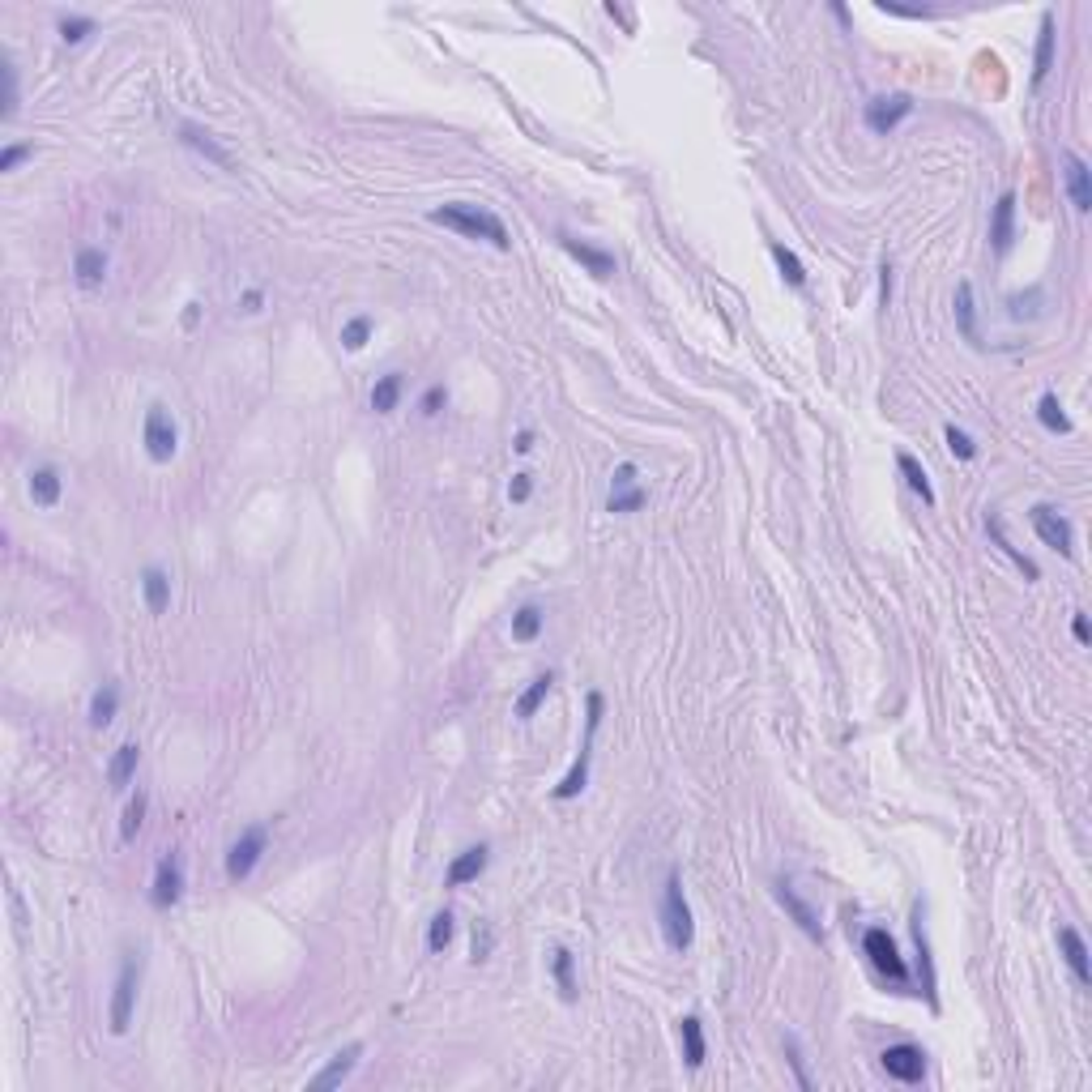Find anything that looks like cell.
<instances>
[{
  "label": "cell",
  "mask_w": 1092,
  "mask_h": 1092,
  "mask_svg": "<svg viewBox=\"0 0 1092 1092\" xmlns=\"http://www.w3.org/2000/svg\"><path fill=\"white\" fill-rule=\"evenodd\" d=\"M559 244H563V252H568L572 261H580L594 278H611L614 273V257L606 248H594V244H580V240H572V235H559Z\"/></svg>",
  "instance_id": "9a60e30c"
},
{
  "label": "cell",
  "mask_w": 1092,
  "mask_h": 1092,
  "mask_svg": "<svg viewBox=\"0 0 1092 1092\" xmlns=\"http://www.w3.org/2000/svg\"><path fill=\"white\" fill-rule=\"evenodd\" d=\"M777 901L786 905V913H790V918L798 922V926L807 930V935H811V939H824V926H819L815 909H811V905L803 901V896L794 892V884H790V879H777Z\"/></svg>",
  "instance_id": "2e32d148"
},
{
  "label": "cell",
  "mask_w": 1092,
  "mask_h": 1092,
  "mask_svg": "<svg viewBox=\"0 0 1092 1092\" xmlns=\"http://www.w3.org/2000/svg\"><path fill=\"white\" fill-rule=\"evenodd\" d=\"M73 273H77V286L94 290L103 286V278H107V252L103 248H82L73 261Z\"/></svg>",
  "instance_id": "44dd1931"
},
{
  "label": "cell",
  "mask_w": 1092,
  "mask_h": 1092,
  "mask_svg": "<svg viewBox=\"0 0 1092 1092\" xmlns=\"http://www.w3.org/2000/svg\"><path fill=\"white\" fill-rule=\"evenodd\" d=\"M879 299H884V307H892V261L879 265Z\"/></svg>",
  "instance_id": "681fc988"
},
{
  "label": "cell",
  "mask_w": 1092,
  "mask_h": 1092,
  "mask_svg": "<svg viewBox=\"0 0 1092 1092\" xmlns=\"http://www.w3.org/2000/svg\"><path fill=\"white\" fill-rule=\"evenodd\" d=\"M244 312H261V290H248V295H244Z\"/></svg>",
  "instance_id": "f5cc1de1"
},
{
  "label": "cell",
  "mask_w": 1092,
  "mask_h": 1092,
  "mask_svg": "<svg viewBox=\"0 0 1092 1092\" xmlns=\"http://www.w3.org/2000/svg\"><path fill=\"white\" fill-rule=\"evenodd\" d=\"M180 896H184V858L171 849L163 862H158V870H154V884H149V905H154V909H171Z\"/></svg>",
  "instance_id": "8fae6325"
},
{
  "label": "cell",
  "mask_w": 1092,
  "mask_h": 1092,
  "mask_svg": "<svg viewBox=\"0 0 1092 1092\" xmlns=\"http://www.w3.org/2000/svg\"><path fill=\"white\" fill-rule=\"evenodd\" d=\"M1059 947H1063V960L1071 965L1080 985H1092V965H1088V944L1080 939L1076 926H1059Z\"/></svg>",
  "instance_id": "e0dca14e"
},
{
  "label": "cell",
  "mask_w": 1092,
  "mask_h": 1092,
  "mask_svg": "<svg viewBox=\"0 0 1092 1092\" xmlns=\"http://www.w3.org/2000/svg\"><path fill=\"white\" fill-rule=\"evenodd\" d=\"M427 218H431L436 226H448V231L465 235V240H487L491 248H499V252L513 248V240H508V226L499 223L496 214H487V209H478V205H465V201H453V205L431 209Z\"/></svg>",
  "instance_id": "6da1fadb"
},
{
  "label": "cell",
  "mask_w": 1092,
  "mask_h": 1092,
  "mask_svg": "<svg viewBox=\"0 0 1092 1092\" xmlns=\"http://www.w3.org/2000/svg\"><path fill=\"white\" fill-rule=\"evenodd\" d=\"M944 439H947V448H952V453L960 457V461H973V457H977V444H973V439H968V431H960V427H947V431H944Z\"/></svg>",
  "instance_id": "60d3db41"
},
{
  "label": "cell",
  "mask_w": 1092,
  "mask_h": 1092,
  "mask_svg": "<svg viewBox=\"0 0 1092 1092\" xmlns=\"http://www.w3.org/2000/svg\"><path fill=\"white\" fill-rule=\"evenodd\" d=\"M1011 240H1016V192H1003L999 201H994V214H990V244L994 252H1007Z\"/></svg>",
  "instance_id": "4fadbf2b"
},
{
  "label": "cell",
  "mask_w": 1092,
  "mask_h": 1092,
  "mask_svg": "<svg viewBox=\"0 0 1092 1092\" xmlns=\"http://www.w3.org/2000/svg\"><path fill=\"white\" fill-rule=\"evenodd\" d=\"M86 34H94V17H65L60 22V39L65 43H82Z\"/></svg>",
  "instance_id": "b9f144b4"
},
{
  "label": "cell",
  "mask_w": 1092,
  "mask_h": 1092,
  "mask_svg": "<svg viewBox=\"0 0 1092 1092\" xmlns=\"http://www.w3.org/2000/svg\"><path fill=\"white\" fill-rule=\"evenodd\" d=\"M367 338H372V316H355V321L341 324V346L346 350H363Z\"/></svg>",
  "instance_id": "f35d334b"
},
{
  "label": "cell",
  "mask_w": 1092,
  "mask_h": 1092,
  "mask_svg": "<svg viewBox=\"0 0 1092 1092\" xmlns=\"http://www.w3.org/2000/svg\"><path fill=\"white\" fill-rule=\"evenodd\" d=\"M444 406H448V389H444V384H431V389L422 393V401H419V410L427 414V419H436Z\"/></svg>",
  "instance_id": "7bdbcfd3"
},
{
  "label": "cell",
  "mask_w": 1092,
  "mask_h": 1092,
  "mask_svg": "<svg viewBox=\"0 0 1092 1092\" xmlns=\"http://www.w3.org/2000/svg\"><path fill=\"white\" fill-rule=\"evenodd\" d=\"M0 68H5V120H13V111H17V68L9 65V60Z\"/></svg>",
  "instance_id": "ee69618b"
},
{
  "label": "cell",
  "mask_w": 1092,
  "mask_h": 1092,
  "mask_svg": "<svg viewBox=\"0 0 1092 1092\" xmlns=\"http://www.w3.org/2000/svg\"><path fill=\"white\" fill-rule=\"evenodd\" d=\"M265 845H269V832H265V824H252V828H244L240 832V841L226 849V879L231 884H244V879L257 870V862H261V853H265Z\"/></svg>",
  "instance_id": "5b68a950"
},
{
  "label": "cell",
  "mask_w": 1092,
  "mask_h": 1092,
  "mask_svg": "<svg viewBox=\"0 0 1092 1092\" xmlns=\"http://www.w3.org/2000/svg\"><path fill=\"white\" fill-rule=\"evenodd\" d=\"M30 154H34V146H5L0 149V171H17V163H26Z\"/></svg>",
  "instance_id": "f6af8a7d"
},
{
  "label": "cell",
  "mask_w": 1092,
  "mask_h": 1092,
  "mask_svg": "<svg viewBox=\"0 0 1092 1092\" xmlns=\"http://www.w3.org/2000/svg\"><path fill=\"white\" fill-rule=\"evenodd\" d=\"M359 1059H363V1045H359V1042H355V1045H346V1050H341V1054H333V1059H329V1067H324L321 1076L312 1080V1088H338V1084H346V1080H350V1071L359 1067Z\"/></svg>",
  "instance_id": "d6986e66"
},
{
  "label": "cell",
  "mask_w": 1092,
  "mask_h": 1092,
  "mask_svg": "<svg viewBox=\"0 0 1092 1092\" xmlns=\"http://www.w3.org/2000/svg\"><path fill=\"white\" fill-rule=\"evenodd\" d=\"M1054 13H1042V26H1037V51H1033V90L1050 77L1054 68Z\"/></svg>",
  "instance_id": "ac0fdd59"
},
{
  "label": "cell",
  "mask_w": 1092,
  "mask_h": 1092,
  "mask_svg": "<svg viewBox=\"0 0 1092 1092\" xmlns=\"http://www.w3.org/2000/svg\"><path fill=\"white\" fill-rule=\"evenodd\" d=\"M619 487H636V465H632V461L614 465V474H611V491H619Z\"/></svg>",
  "instance_id": "c3c4849f"
},
{
  "label": "cell",
  "mask_w": 1092,
  "mask_h": 1092,
  "mask_svg": "<svg viewBox=\"0 0 1092 1092\" xmlns=\"http://www.w3.org/2000/svg\"><path fill=\"white\" fill-rule=\"evenodd\" d=\"M862 952H867V960L887 977V982L909 985V965H905L901 947H896V939L887 935L884 926H870L867 935H862Z\"/></svg>",
  "instance_id": "277c9868"
},
{
  "label": "cell",
  "mask_w": 1092,
  "mask_h": 1092,
  "mask_svg": "<svg viewBox=\"0 0 1092 1092\" xmlns=\"http://www.w3.org/2000/svg\"><path fill=\"white\" fill-rule=\"evenodd\" d=\"M896 465H901V474H905V482H909L913 496H922V504H926V508L935 504V487H930V478H926V470H922L918 457L901 453V457H896Z\"/></svg>",
  "instance_id": "f1b7e54d"
},
{
  "label": "cell",
  "mask_w": 1092,
  "mask_h": 1092,
  "mask_svg": "<svg viewBox=\"0 0 1092 1092\" xmlns=\"http://www.w3.org/2000/svg\"><path fill=\"white\" fill-rule=\"evenodd\" d=\"M141 439H146V453L149 461H171L175 448H180V427H175V419L166 414V406H149L146 410V427H141Z\"/></svg>",
  "instance_id": "8992f818"
},
{
  "label": "cell",
  "mask_w": 1092,
  "mask_h": 1092,
  "mask_svg": "<svg viewBox=\"0 0 1092 1092\" xmlns=\"http://www.w3.org/2000/svg\"><path fill=\"white\" fill-rule=\"evenodd\" d=\"M1071 632H1076L1080 645H1088V619H1084V614H1076V619H1071Z\"/></svg>",
  "instance_id": "f907efd6"
},
{
  "label": "cell",
  "mask_w": 1092,
  "mask_h": 1092,
  "mask_svg": "<svg viewBox=\"0 0 1092 1092\" xmlns=\"http://www.w3.org/2000/svg\"><path fill=\"white\" fill-rule=\"evenodd\" d=\"M1063 175H1067V192H1071L1076 214H1088L1092 209V171L1076 149H1063Z\"/></svg>",
  "instance_id": "7c38bea8"
},
{
  "label": "cell",
  "mask_w": 1092,
  "mask_h": 1092,
  "mask_svg": "<svg viewBox=\"0 0 1092 1092\" xmlns=\"http://www.w3.org/2000/svg\"><path fill=\"white\" fill-rule=\"evenodd\" d=\"M551 683H555V674L546 671V674H538V679H534L530 687H525V695H521V700H517V717H521V721H530L534 712H538V704L546 700V695H551Z\"/></svg>",
  "instance_id": "d6a6232c"
},
{
  "label": "cell",
  "mask_w": 1092,
  "mask_h": 1092,
  "mask_svg": "<svg viewBox=\"0 0 1092 1092\" xmlns=\"http://www.w3.org/2000/svg\"><path fill=\"white\" fill-rule=\"evenodd\" d=\"M913 116V99L909 94H879V99L867 103V125L870 133H896L905 120Z\"/></svg>",
  "instance_id": "30bf717a"
},
{
  "label": "cell",
  "mask_w": 1092,
  "mask_h": 1092,
  "mask_svg": "<svg viewBox=\"0 0 1092 1092\" xmlns=\"http://www.w3.org/2000/svg\"><path fill=\"white\" fill-rule=\"evenodd\" d=\"M542 606H521V611L513 614V640H521V645H530V640H538V632H542Z\"/></svg>",
  "instance_id": "1f68e13d"
},
{
  "label": "cell",
  "mask_w": 1092,
  "mask_h": 1092,
  "mask_svg": "<svg viewBox=\"0 0 1092 1092\" xmlns=\"http://www.w3.org/2000/svg\"><path fill=\"white\" fill-rule=\"evenodd\" d=\"M137 764H141V747L137 743H125L107 764V781L111 790H128V781L137 777Z\"/></svg>",
  "instance_id": "484cf974"
},
{
  "label": "cell",
  "mask_w": 1092,
  "mask_h": 1092,
  "mask_svg": "<svg viewBox=\"0 0 1092 1092\" xmlns=\"http://www.w3.org/2000/svg\"><path fill=\"white\" fill-rule=\"evenodd\" d=\"M453 930H457V922H453V913H436L431 918V926H427V952L431 956H439V952H448V944H453Z\"/></svg>",
  "instance_id": "e575fe53"
},
{
  "label": "cell",
  "mask_w": 1092,
  "mask_h": 1092,
  "mask_svg": "<svg viewBox=\"0 0 1092 1092\" xmlns=\"http://www.w3.org/2000/svg\"><path fill=\"white\" fill-rule=\"evenodd\" d=\"M772 261H777L781 278H786L790 286H807V269H803V261H798L794 252L786 248V244H772Z\"/></svg>",
  "instance_id": "74e56055"
},
{
  "label": "cell",
  "mask_w": 1092,
  "mask_h": 1092,
  "mask_svg": "<svg viewBox=\"0 0 1092 1092\" xmlns=\"http://www.w3.org/2000/svg\"><path fill=\"white\" fill-rule=\"evenodd\" d=\"M662 935L674 952H687L695 939V922H692V909H687V896H683V879L679 870H671L666 879V896H662Z\"/></svg>",
  "instance_id": "7a4b0ae2"
},
{
  "label": "cell",
  "mask_w": 1092,
  "mask_h": 1092,
  "mask_svg": "<svg viewBox=\"0 0 1092 1092\" xmlns=\"http://www.w3.org/2000/svg\"><path fill=\"white\" fill-rule=\"evenodd\" d=\"M401 372H389V376H380L376 380V389H372V410L376 414H389V410H398V401H401Z\"/></svg>",
  "instance_id": "4dcf8cb0"
},
{
  "label": "cell",
  "mask_w": 1092,
  "mask_h": 1092,
  "mask_svg": "<svg viewBox=\"0 0 1092 1092\" xmlns=\"http://www.w3.org/2000/svg\"><path fill=\"white\" fill-rule=\"evenodd\" d=\"M1028 521H1033V530H1037V538H1042L1050 551H1059V555H1076V534H1071V521L1067 517H1059V508H1050V504H1037L1033 513H1028Z\"/></svg>",
  "instance_id": "ba28073f"
},
{
  "label": "cell",
  "mask_w": 1092,
  "mask_h": 1092,
  "mask_svg": "<svg viewBox=\"0 0 1092 1092\" xmlns=\"http://www.w3.org/2000/svg\"><path fill=\"white\" fill-rule=\"evenodd\" d=\"M1037 419H1042V427L1054 431V436H1067L1071 431V419L1063 414V401L1054 398V393H1045V398L1037 401Z\"/></svg>",
  "instance_id": "836d02e7"
},
{
  "label": "cell",
  "mask_w": 1092,
  "mask_h": 1092,
  "mask_svg": "<svg viewBox=\"0 0 1092 1092\" xmlns=\"http://www.w3.org/2000/svg\"><path fill=\"white\" fill-rule=\"evenodd\" d=\"M137 977H141L137 956H125V960H120V973H116V994H111V1033H116V1037H125L128 1020H133Z\"/></svg>",
  "instance_id": "52a82bcc"
},
{
  "label": "cell",
  "mask_w": 1092,
  "mask_h": 1092,
  "mask_svg": "<svg viewBox=\"0 0 1092 1092\" xmlns=\"http://www.w3.org/2000/svg\"><path fill=\"white\" fill-rule=\"evenodd\" d=\"M141 594H146L149 614H163L171 606V576L163 568H146L141 572Z\"/></svg>",
  "instance_id": "7402d4cb"
},
{
  "label": "cell",
  "mask_w": 1092,
  "mask_h": 1092,
  "mask_svg": "<svg viewBox=\"0 0 1092 1092\" xmlns=\"http://www.w3.org/2000/svg\"><path fill=\"white\" fill-rule=\"evenodd\" d=\"M146 807H149V798H146V794H141V790H137V794H133V803L125 807V819H120V841H125V845H133V841H137L141 824H146Z\"/></svg>",
  "instance_id": "d590c367"
},
{
  "label": "cell",
  "mask_w": 1092,
  "mask_h": 1092,
  "mask_svg": "<svg viewBox=\"0 0 1092 1092\" xmlns=\"http://www.w3.org/2000/svg\"><path fill=\"white\" fill-rule=\"evenodd\" d=\"M530 496H534V478H530V474H513V482H508V499H513V504H525Z\"/></svg>",
  "instance_id": "7dc6e473"
},
{
  "label": "cell",
  "mask_w": 1092,
  "mask_h": 1092,
  "mask_svg": "<svg viewBox=\"0 0 1092 1092\" xmlns=\"http://www.w3.org/2000/svg\"><path fill=\"white\" fill-rule=\"evenodd\" d=\"M513 448L517 453H534V431H521V436L513 439Z\"/></svg>",
  "instance_id": "816d5d0a"
},
{
  "label": "cell",
  "mask_w": 1092,
  "mask_h": 1092,
  "mask_svg": "<svg viewBox=\"0 0 1092 1092\" xmlns=\"http://www.w3.org/2000/svg\"><path fill=\"white\" fill-rule=\"evenodd\" d=\"M786 1059H790V1067H794V1076H798V1088L811 1092L815 1080H811V1071H807V1059H803V1050H798L794 1037H786Z\"/></svg>",
  "instance_id": "ab89813d"
},
{
  "label": "cell",
  "mask_w": 1092,
  "mask_h": 1092,
  "mask_svg": "<svg viewBox=\"0 0 1092 1092\" xmlns=\"http://www.w3.org/2000/svg\"><path fill=\"white\" fill-rule=\"evenodd\" d=\"M551 973H555V985H559L563 999H576V956L568 947H555L551 952Z\"/></svg>",
  "instance_id": "83f0119b"
},
{
  "label": "cell",
  "mask_w": 1092,
  "mask_h": 1092,
  "mask_svg": "<svg viewBox=\"0 0 1092 1092\" xmlns=\"http://www.w3.org/2000/svg\"><path fill=\"white\" fill-rule=\"evenodd\" d=\"M585 709H589V717H585V743H580V755H576V764L568 769V777H563L559 786H555V798H559V803L576 798L580 790H585V781H589V755H594V734H597V726H602V692H589Z\"/></svg>",
  "instance_id": "3957f363"
},
{
  "label": "cell",
  "mask_w": 1092,
  "mask_h": 1092,
  "mask_svg": "<svg viewBox=\"0 0 1092 1092\" xmlns=\"http://www.w3.org/2000/svg\"><path fill=\"white\" fill-rule=\"evenodd\" d=\"M645 487H619V491H611V499H606V513H619V517H628V513H640L645 508Z\"/></svg>",
  "instance_id": "8d00e7d4"
},
{
  "label": "cell",
  "mask_w": 1092,
  "mask_h": 1092,
  "mask_svg": "<svg viewBox=\"0 0 1092 1092\" xmlns=\"http://www.w3.org/2000/svg\"><path fill=\"white\" fill-rule=\"evenodd\" d=\"M60 487H65V482H60L56 465H39V470L30 474V499L39 508H56L60 504Z\"/></svg>",
  "instance_id": "d4e9b609"
},
{
  "label": "cell",
  "mask_w": 1092,
  "mask_h": 1092,
  "mask_svg": "<svg viewBox=\"0 0 1092 1092\" xmlns=\"http://www.w3.org/2000/svg\"><path fill=\"white\" fill-rule=\"evenodd\" d=\"M956 329L968 346H982V333H977V307H973V286L960 282L956 286Z\"/></svg>",
  "instance_id": "603a6c76"
},
{
  "label": "cell",
  "mask_w": 1092,
  "mask_h": 1092,
  "mask_svg": "<svg viewBox=\"0 0 1092 1092\" xmlns=\"http://www.w3.org/2000/svg\"><path fill=\"white\" fill-rule=\"evenodd\" d=\"M487 862H491V849L487 845H470V849H461L453 858V867H448V875H444V884L448 887H461V884H474V879L487 870Z\"/></svg>",
  "instance_id": "5bb4252c"
},
{
  "label": "cell",
  "mask_w": 1092,
  "mask_h": 1092,
  "mask_svg": "<svg viewBox=\"0 0 1092 1092\" xmlns=\"http://www.w3.org/2000/svg\"><path fill=\"white\" fill-rule=\"evenodd\" d=\"M679 1042H683V1063L687 1067H704V1024L695 1016L679 1020Z\"/></svg>",
  "instance_id": "4316f807"
},
{
  "label": "cell",
  "mask_w": 1092,
  "mask_h": 1092,
  "mask_svg": "<svg viewBox=\"0 0 1092 1092\" xmlns=\"http://www.w3.org/2000/svg\"><path fill=\"white\" fill-rule=\"evenodd\" d=\"M491 944H496V930H491V922H478V930H474V960H487V956H491Z\"/></svg>",
  "instance_id": "bcb514c9"
},
{
  "label": "cell",
  "mask_w": 1092,
  "mask_h": 1092,
  "mask_svg": "<svg viewBox=\"0 0 1092 1092\" xmlns=\"http://www.w3.org/2000/svg\"><path fill=\"white\" fill-rule=\"evenodd\" d=\"M180 141H184V146H188V149H197V154H205L209 163H218V166H231V154H226V149L218 146L209 128H201V125H184V128H180Z\"/></svg>",
  "instance_id": "cb8c5ba5"
},
{
  "label": "cell",
  "mask_w": 1092,
  "mask_h": 1092,
  "mask_svg": "<svg viewBox=\"0 0 1092 1092\" xmlns=\"http://www.w3.org/2000/svg\"><path fill=\"white\" fill-rule=\"evenodd\" d=\"M116 709H120V687L116 683H103L99 692L90 695V726H111V717H116Z\"/></svg>",
  "instance_id": "f546056e"
},
{
  "label": "cell",
  "mask_w": 1092,
  "mask_h": 1092,
  "mask_svg": "<svg viewBox=\"0 0 1092 1092\" xmlns=\"http://www.w3.org/2000/svg\"><path fill=\"white\" fill-rule=\"evenodd\" d=\"M985 534H990V538H994V546H999V551L1007 555V559L1016 563L1020 572H1024V580H1037V576H1042V572H1037V563H1033V559H1024V551H1020V546H1011L1007 530H1003V517L994 513V508H990V517H985Z\"/></svg>",
  "instance_id": "ffe728a7"
},
{
  "label": "cell",
  "mask_w": 1092,
  "mask_h": 1092,
  "mask_svg": "<svg viewBox=\"0 0 1092 1092\" xmlns=\"http://www.w3.org/2000/svg\"><path fill=\"white\" fill-rule=\"evenodd\" d=\"M879 1063H884V1071L892 1080H901V1084H922L926 1080V1050L922 1045H887L884 1054H879Z\"/></svg>",
  "instance_id": "9c48e42d"
}]
</instances>
